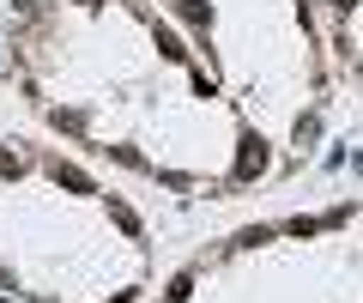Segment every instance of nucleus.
Returning a JSON list of instances; mask_svg holds the SVG:
<instances>
[{
	"label": "nucleus",
	"instance_id": "nucleus-1",
	"mask_svg": "<svg viewBox=\"0 0 363 303\" xmlns=\"http://www.w3.org/2000/svg\"><path fill=\"white\" fill-rule=\"evenodd\" d=\"M6 43L25 104L55 133L176 194H236L285 170L206 55L145 0H25Z\"/></svg>",
	"mask_w": 363,
	"mask_h": 303
},
{
	"label": "nucleus",
	"instance_id": "nucleus-2",
	"mask_svg": "<svg viewBox=\"0 0 363 303\" xmlns=\"http://www.w3.org/2000/svg\"><path fill=\"white\" fill-rule=\"evenodd\" d=\"M0 291L25 303H140L145 224L61 152L0 133Z\"/></svg>",
	"mask_w": 363,
	"mask_h": 303
},
{
	"label": "nucleus",
	"instance_id": "nucleus-3",
	"mask_svg": "<svg viewBox=\"0 0 363 303\" xmlns=\"http://www.w3.org/2000/svg\"><path fill=\"white\" fill-rule=\"evenodd\" d=\"M218 73L230 104L260 128L279 164L309 158L321 128V31L309 0H164Z\"/></svg>",
	"mask_w": 363,
	"mask_h": 303
},
{
	"label": "nucleus",
	"instance_id": "nucleus-4",
	"mask_svg": "<svg viewBox=\"0 0 363 303\" xmlns=\"http://www.w3.org/2000/svg\"><path fill=\"white\" fill-rule=\"evenodd\" d=\"M309 13L333 67L351 85H363V0H309Z\"/></svg>",
	"mask_w": 363,
	"mask_h": 303
}]
</instances>
